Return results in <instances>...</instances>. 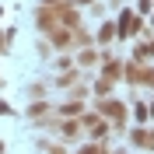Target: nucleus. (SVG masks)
I'll return each mask as SVG.
<instances>
[{"mask_svg":"<svg viewBox=\"0 0 154 154\" xmlns=\"http://www.w3.org/2000/svg\"><path fill=\"white\" fill-rule=\"evenodd\" d=\"M0 116H14V109H11L7 102H4V98H0Z\"/></svg>","mask_w":154,"mask_h":154,"instance_id":"9","label":"nucleus"},{"mask_svg":"<svg viewBox=\"0 0 154 154\" xmlns=\"http://www.w3.org/2000/svg\"><path fill=\"white\" fill-rule=\"evenodd\" d=\"M130 140H133V147L151 151V133H147V130H133V133H130Z\"/></svg>","mask_w":154,"mask_h":154,"instance_id":"2","label":"nucleus"},{"mask_svg":"<svg viewBox=\"0 0 154 154\" xmlns=\"http://www.w3.org/2000/svg\"><path fill=\"white\" fill-rule=\"evenodd\" d=\"M60 112H63V116H77V112H81V105H77V102H70V105H63Z\"/></svg>","mask_w":154,"mask_h":154,"instance_id":"8","label":"nucleus"},{"mask_svg":"<svg viewBox=\"0 0 154 154\" xmlns=\"http://www.w3.org/2000/svg\"><path fill=\"white\" fill-rule=\"evenodd\" d=\"M28 98H46V84H42V81L28 84Z\"/></svg>","mask_w":154,"mask_h":154,"instance_id":"5","label":"nucleus"},{"mask_svg":"<svg viewBox=\"0 0 154 154\" xmlns=\"http://www.w3.org/2000/svg\"><path fill=\"white\" fill-rule=\"evenodd\" d=\"M77 4H81V7H88V4H95V0H77Z\"/></svg>","mask_w":154,"mask_h":154,"instance_id":"11","label":"nucleus"},{"mask_svg":"<svg viewBox=\"0 0 154 154\" xmlns=\"http://www.w3.org/2000/svg\"><path fill=\"white\" fill-rule=\"evenodd\" d=\"M77 63H81V67H95V63H98V53H95V49H84V53L77 56Z\"/></svg>","mask_w":154,"mask_h":154,"instance_id":"4","label":"nucleus"},{"mask_svg":"<svg viewBox=\"0 0 154 154\" xmlns=\"http://www.w3.org/2000/svg\"><path fill=\"white\" fill-rule=\"evenodd\" d=\"M42 4H60V0H42Z\"/></svg>","mask_w":154,"mask_h":154,"instance_id":"12","label":"nucleus"},{"mask_svg":"<svg viewBox=\"0 0 154 154\" xmlns=\"http://www.w3.org/2000/svg\"><path fill=\"white\" fill-rule=\"evenodd\" d=\"M133 119H137V123H147V119H151L147 105H137V109H133Z\"/></svg>","mask_w":154,"mask_h":154,"instance_id":"7","label":"nucleus"},{"mask_svg":"<svg viewBox=\"0 0 154 154\" xmlns=\"http://www.w3.org/2000/svg\"><path fill=\"white\" fill-rule=\"evenodd\" d=\"M137 7H140V11H144V14H147V11L154 7V0H140V4H137Z\"/></svg>","mask_w":154,"mask_h":154,"instance_id":"10","label":"nucleus"},{"mask_svg":"<svg viewBox=\"0 0 154 154\" xmlns=\"http://www.w3.org/2000/svg\"><path fill=\"white\" fill-rule=\"evenodd\" d=\"M116 35H119V32H116V25H112V21H105V25L98 28V42H102V46H105V42H112Z\"/></svg>","mask_w":154,"mask_h":154,"instance_id":"3","label":"nucleus"},{"mask_svg":"<svg viewBox=\"0 0 154 154\" xmlns=\"http://www.w3.org/2000/svg\"><path fill=\"white\" fill-rule=\"evenodd\" d=\"M95 91H98V95H102V98H105L109 91H112V81H109V77H102V81H98V84H95Z\"/></svg>","mask_w":154,"mask_h":154,"instance_id":"6","label":"nucleus"},{"mask_svg":"<svg viewBox=\"0 0 154 154\" xmlns=\"http://www.w3.org/2000/svg\"><path fill=\"white\" fill-rule=\"evenodd\" d=\"M102 112H105V119L116 126V133H123V126H126V105L123 102H102Z\"/></svg>","mask_w":154,"mask_h":154,"instance_id":"1","label":"nucleus"},{"mask_svg":"<svg viewBox=\"0 0 154 154\" xmlns=\"http://www.w3.org/2000/svg\"><path fill=\"white\" fill-rule=\"evenodd\" d=\"M4 147H7V144H4V140H0V151H4Z\"/></svg>","mask_w":154,"mask_h":154,"instance_id":"13","label":"nucleus"}]
</instances>
